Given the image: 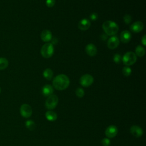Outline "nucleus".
I'll return each instance as SVG.
<instances>
[{
	"mask_svg": "<svg viewBox=\"0 0 146 146\" xmlns=\"http://www.w3.org/2000/svg\"><path fill=\"white\" fill-rule=\"evenodd\" d=\"M32 112V108L29 104H23L21 106L20 113L23 117L28 118L31 116Z\"/></svg>",
	"mask_w": 146,
	"mask_h": 146,
	"instance_id": "obj_7",
	"label": "nucleus"
},
{
	"mask_svg": "<svg viewBox=\"0 0 146 146\" xmlns=\"http://www.w3.org/2000/svg\"><path fill=\"white\" fill-rule=\"evenodd\" d=\"M130 132L135 137H139L143 134V131L141 127L137 125H133L130 128Z\"/></svg>",
	"mask_w": 146,
	"mask_h": 146,
	"instance_id": "obj_10",
	"label": "nucleus"
},
{
	"mask_svg": "<svg viewBox=\"0 0 146 146\" xmlns=\"http://www.w3.org/2000/svg\"><path fill=\"white\" fill-rule=\"evenodd\" d=\"M144 28L143 23L140 21L134 22L130 27L131 30L134 33H139L143 30Z\"/></svg>",
	"mask_w": 146,
	"mask_h": 146,
	"instance_id": "obj_12",
	"label": "nucleus"
},
{
	"mask_svg": "<svg viewBox=\"0 0 146 146\" xmlns=\"http://www.w3.org/2000/svg\"><path fill=\"white\" fill-rule=\"evenodd\" d=\"M54 90L50 84L44 85L42 89V93L44 96H49L53 93Z\"/></svg>",
	"mask_w": 146,
	"mask_h": 146,
	"instance_id": "obj_15",
	"label": "nucleus"
},
{
	"mask_svg": "<svg viewBox=\"0 0 146 146\" xmlns=\"http://www.w3.org/2000/svg\"><path fill=\"white\" fill-rule=\"evenodd\" d=\"M9 65L8 60L5 58H0V70L6 69Z\"/></svg>",
	"mask_w": 146,
	"mask_h": 146,
	"instance_id": "obj_20",
	"label": "nucleus"
},
{
	"mask_svg": "<svg viewBox=\"0 0 146 146\" xmlns=\"http://www.w3.org/2000/svg\"><path fill=\"white\" fill-rule=\"evenodd\" d=\"M55 0H46V5L48 7H52L55 5Z\"/></svg>",
	"mask_w": 146,
	"mask_h": 146,
	"instance_id": "obj_27",
	"label": "nucleus"
},
{
	"mask_svg": "<svg viewBox=\"0 0 146 146\" xmlns=\"http://www.w3.org/2000/svg\"><path fill=\"white\" fill-rule=\"evenodd\" d=\"M121 57L120 54H116L113 56V60L114 62H115L116 63H119L121 61Z\"/></svg>",
	"mask_w": 146,
	"mask_h": 146,
	"instance_id": "obj_25",
	"label": "nucleus"
},
{
	"mask_svg": "<svg viewBox=\"0 0 146 146\" xmlns=\"http://www.w3.org/2000/svg\"><path fill=\"white\" fill-rule=\"evenodd\" d=\"M45 116H46V118L50 121H54L56 120L57 119L56 113L52 111H47L45 113Z\"/></svg>",
	"mask_w": 146,
	"mask_h": 146,
	"instance_id": "obj_17",
	"label": "nucleus"
},
{
	"mask_svg": "<svg viewBox=\"0 0 146 146\" xmlns=\"http://www.w3.org/2000/svg\"><path fill=\"white\" fill-rule=\"evenodd\" d=\"M94 82L93 77L88 74L83 75L80 79V84L85 87L91 86Z\"/></svg>",
	"mask_w": 146,
	"mask_h": 146,
	"instance_id": "obj_6",
	"label": "nucleus"
},
{
	"mask_svg": "<svg viewBox=\"0 0 146 146\" xmlns=\"http://www.w3.org/2000/svg\"><path fill=\"white\" fill-rule=\"evenodd\" d=\"M58 103V98L55 95L49 96L46 100L45 106L48 110H52L55 108Z\"/></svg>",
	"mask_w": 146,
	"mask_h": 146,
	"instance_id": "obj_5",
	"label": "nucleus"
},
{
	"mask_svg": "<svg viewBox=\"0 0 146 146\" xmlns=\"http://www.w3.org/2000/svg\"><path fill=\"white\" fill-rule=\"evenodd\" d=\"M86 52L88 55L94 56L97 53V49L94 44L92 43H90L86 47Z\"/></svg>",
	"mask_w": 146,
	"mask_h": 146,
	"instance_id": "obj_14",
	"label": "nucleus"
},
{
	"mask_svg": "<svg viewBox=\"0 0 146 146\" xmlns=\"http://www.w3.org/2000/svg\"><path fill=\"white\" fill-rule=\"evenodd\" d=\"M40 37L43 41L48 42L50 41L52 39V34L51 31L48 30H44L41 33Z\"/></svg>",
	"mask_w": 146,
	"mask_h": 146,
	"instance_id": "obj_16",
	"label": "nucleus"
},
{
	"mask_svg": "<svg viewBox=\"0 0 146 146\" xmlns=\"http://www.w3.org/2000/svg\"><path fill=\"white\" fill-rule=\"evenodd\" d=\"M54 46L51 43H45L40 50L42 55L46 58H50L54 53Z\"/></svg>",
	"mask_w": 146,
	"mask_h": 146,
	"instance_id": "obj_3",
	"label": "nucleus"
},
{
	"mask_svg": "<svg viewBox=\"0 0 146 146\" xmlns=\"http://www.w3.org/2000/svg\"><path fill=\"white\" fill-rule=\"evenodd\" d=\"M137 60V57L135 54L132 51H129L126 52L122 60L124 63V64L127 66L132 65L134 64Z\"/></svg>",
	"mask_w": 146,
	"mask_h": 146,
	"instance_id": "obj_4",
	"label": "nucleus"
},
{
	"mask_svg": "<svg viewBox=\"0 0 146 146\" xmlns=\"http://www.w3.org/2000/svg\"><path fill=\"white\" fill-rule=\"evenodd\" d=\"M131 19H132V17L129 14H126L123 17V20L124 22L126 23V24H129L131 22Z\"/></svg>",
	"mask_w": 146,
	"mask_h": 146,
	"instance_id": "obj_24",
	"label": "nucleus"
},
{
	"mask_svg": "<svg viewBox=\"0 0 146 146\" xmlns=\"http://www.w3.org/2000/svg\"><path fill=\"white\" fill-rule=\"evenodd\" d=\"M52 84L55 89L58 90H63L68 87L70 80L66 75L59 74L54 79Z\"/></svg>",
	"mask_w": 146,
	"mask_h": 146,
	"instance_id": "obj_1",
	"label": "nucleus"
},
{
	"mask_svg": "<svg viewBox=\"0 0 146 146\" xmlns=\"http://www.w3.org/2000/svg\"><path fill=\"white\" fill-rule=\"evenodd\" d=\"M146 39V36H145V35H144L143 37H142V38H141V42H142V43H143V44L144 45V46H145L146 45V41H145V39Z\"/></svg>",
	"mask_w": 146,
	"mask_h": 146,
	"instance_id": "obj_29",
	"label": "nucleus"
},
{
	"mask_svg": "<svg viewBox=\"0 0 146 146\" xmlns=\"http://www.w3.org/2000/svg\"><path fill=\"white\" fill-rule=\"evenodd\" d=\"M145 52V49L143 47H142L141 46H137L135 50V55L139 56V57H142L144 55Z\"/></svg>",
	"mask_w": 146,
	"mask_h": 146,
	"instance_id": "obj_18",
	"label": "nucleus"
},
{
	"mask_svg": "<svg viewBox=\"0 0 146 146\" xmlns=\"http://www.w3.org/2000/svg\"><path fill=\"white\" fill-rule=\"evenodd\" d=\"M25 125L26 128L30 131H33L35 128V123L31 120H28L25 123Z\"/></svg>",
	"mask_w": 146,
	"mask_h": 146,
	"instance_id": "obj_21",
	"label": "nucleus"
},
{
	"mask_svg": "<svg viewBox=\"0 0 146 146\" xmlns=\"http://www.w3.org/2000/svg\"><path fill=\"white\" fill-rule=\"evenodd\" d=\"M91 26L90 21L86 18L82 19L78 23V28L80 30H87Z\"/></svg>",
	"mask_w": 146,
	"mask_h": 146,
	"instance_id": "obj_11",
	"label": "nucleus"
},
{
	"mask_svg": "<svg viewBox=\"0 0 146 146\" xmlns=\"http://www.w3.org/2000/svg\"><path fill=\"white\" fill-rule=\"evenodd\" d=\"M118 132V129L116 126L111 125L108 126L105 131V134L109 138H113L116 136Z\"/></svg>",
	"mask_w": 146,
	"mask_h": 146,
	"instance_id": "obj_8",
	"label": "nucleus"
},
{
	"mask_svg": "<svg viewBox=\"0 0 146 146\" xmlns=\"http://www.w3.org/2000/svg\"><path fill=\"white\" fill-rule=\"evenodd\" d=\"M98 15L95 13H94L90 15V19L92 21H96L98 19Z\"/></svg>",
	"mask_w": 146,
	"mask_h": 146,
	"instance_id": "obj_28",
	"label": "nucleus"
},
{
	"mask_svg": "<svg viewBox=\"0 0 146 146\" xmlns=\"http://www.w3.org/2000/svg\"><path fill=\"white\" fill-rule=\"evenodd\" d=\"M43 76L44 77V78H46L48 80H50L52 78L53 72H52L51 69L47 68L44 71V72L43 73Z\"/></svg>",
	"mask_w": 146,
	"mask_h": 146,
	"instance_id": "obj_19",
	"label": "nucleus"
},
{
	"mask_svg": "<svg viewBox=\"0 0 146 146\" xmlns=\"http://www.w3.org/2000/svg\"><path fill=\"white\" fill-rule=\"evenodd\" d=\"M131 72H132L131 68L128 66L124 67L122 70V73L125 76H129L131 74Z\"/></svg>",
	"mask_w": 146,
	"mask_h": 146,
	"instance_id": "obj_22",
	"label": "nucleus"
},
{
	"mask_svg": "<svg viewBox=\"0 0 146 146\" xmlns=\"http://www.w3.org/2000/svg\"><path fill=\"white\" fill-rule=\"evenodd\" d=\"M110 140L108 138H104L102 140V144L103 146H110Z\"/></svg>",
	"mask_w": 146,
	"mask_h": 146,
	"instance_id": "obj_26",
	"label": "nucleus"
},
{
	"mask_svg": "<svg viewBox=\"0 0 146 146\" xmlns=\"http://www.w3.org/2000/svg\"><path fill=\"white\" fill-rule=\"evenodd\" d=\"M103 29L108 35H113L116 34L119 30L117 25L111 21H105L102 25Z\"/></svg>",
	"mask_w": 146,
	"mask_h": 146,
	"instance_id": "obj_2",
	"label": "nucleus"
},
{
	"mask_svg": "<svg viewBox=\"0 0 146 146\" xmlns=\"http://www.w3.org/2000/svg\"><path fill=\"white\" fill-rule=\"evenodd\" d=\"M1 87H0V93H1Z\"/></svg>",
	"mask_w": 146,
	"mask_h": 146,
	"instance_id": "obj_30",
	"label": "nucleus"
},
{
	"mask_svg": "<svg viewBox=\"0 0 146 146\" xmlns=\"http://www.w3.org/2000/svg\"><path fill=\"white\" fill-rule=\"evenodd\" d=\"M132 37L131 33L128 30H124L120 34V40L122 42L127 43L129 42Z\"/></svg>",
	"mask_w": 146,
	"mask_h": 146,
	"instance_id": "obj_13",
	"label": "nucleus"
},
{
	"mask_svg": "<svg viewBox=\"0 0 146 146\" xmlns=\"http://www.w3.org/2000/svg\"><path fill=\"white\" fill-rule=\"evenodd\" d=\"M75 94L78 98H82L84 95V91L82 88H78L75 91Z\"/></svg>",
	"mask_w": 146,
	"mask_h": 146,
	"instance_id": "obj_23",
	"label": "nucleus"
},
{
	"mask_svg": "<svg viewBox=\"0 0 146 146\" xmlns=\"http://www.w3.org/2000/svg\"><path fill=\"white\" fill-rule=\"evenodd\" d=\"M119 44V40L117 36H113L110 38L107 42L108 47L110 49L116 48Z\"/></svg>",
	"mask_w": 146,
	"mask_h": 146,
	"instance_id": "obj_9",
	"label": "nucleus"
}]
</instances>
